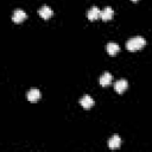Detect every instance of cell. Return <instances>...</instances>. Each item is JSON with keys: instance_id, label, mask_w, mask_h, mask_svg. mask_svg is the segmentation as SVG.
Listing matches in <instances>:
<instances>
[{"instance_id": "obj_10", "label": "cell", "mask_w": 152, "mask_h": 152, "mask_svg": "<svg viewBox=\"0 0 152 152\" xmlns=\"http://www.w3.org/2000/svg\"><path fill=\"white\" fill-rule=\"evenodd\" d=\"M112 82V75L108 72V71H106V72H103L101 76H100V84L101 86H108L109 83Z\"/></svg>"}, {"instance_id": "obj_12", "label": "cell", "mask_w": 152, "mask_h": 152, "mask_svg": "<svg viewBox=\"0 0 152 152\" xmlns=\"http://www.w3.org/2000/svg\"><path fill=\"white\" fill-rule=\"evenodd\" d=\"M133 1H137V0H133Z\"/></svg>"}, {"instance_id": "obj_5", "label": "cell", "mask_w": 152, "mask_h": 152, "mask_svg": "<svg viewBox=\"0 0 152 152\" xmlns=\"http://www.w3.org/2000/svg\"><path fill=\"white\" fill-rule=\"evenodd\" d=\"M80 103H81V106H82L83 108L89 109V108L94 104V100L91 99V96H89V95H84V96L80 100Z\"/></svg>"}, {"instance_id": "obj_7", "label": "cell", "mask_w": 152, "mask_h": 152, "mask_svg": "<svg viewBox=\"0 0 152 152\" xmlns=\"http://www.w3.org/2000/svg\"><path fill=\"white\" fill-rule=\"evenodd\" d=\"M100 17H101V11H100L96 6L91 7V8L88 11V19H89V20H96V19L100 18Z\"/></svg>"}, {"instance_id": "obj_11", "label": "cell", "mask_w": 152, "mask_h": 152, "mask_svg": "<svg viewBox=\"0 0 152 152\" xmlns=\"http://www.w3.org/2000/svg\"><path fill=\"white\" fill-rule=\"evenodd\" d=\"M119 49H120V48H119V45H118L116 43H113V42H112V43H108V44H107V52H108L109 55H112V56L115 55V53H118Z\"/></svg>"}, {"instance_id": "obj_1", "label": "cell", "mask_w": 152, "mask_h": 152, "mask_svg": "<svg viewBox=\"0 0 152 152\" xmlns=\"http://www.w3.org/2000/svg\"><path fill=\"white\" fill-rule=\"evenodd\" d=\"M145 44H146L145 38H142L140 36H135V37H133L126 42V48L129 51H137V50L144 48Z\"/></svg>"}, {"instance_id": "obj_8", "label": "cell", "mask_w": 152, "mask_h": 152, "mask_svg": "<svg viewBox=\"0 0 152 152\" xmlns=\"http://www.w3.org/2000/svg\"><path fill=\"white\" fill-rule=\"evenodd\" d=\"M38 13H39V15H40L43 19H49V18L53 14L52 10H51L49 6H43V7L38 11Z\"/></svg>"}, {"instance_id": "obj_3", "label": "cell", "mask_w": 152, "mask_h": 152, "mask_svg": "<svg viewBox=\"0 0 152 152\" xmlns=\"http://www.w3.org/2000/svg\"><path fill=\"white\" fill-rule=\"evenodd\" d=\"M26 96H27V100H28V101L36 102V101H38V100L40 99V91H39L38 89H36V88H32V89H30V90L27 91Z\"/></svg>"}, {"instance_id": "obj_4", "label": "cell", "mask_w": 152, "mask_h": 152, "mask_svg": "<svg viewBox=\"0 0 152 152\" xmlns=\"http://www.w3.org/2000/svg\"><path fill=\"white\" fill-rule=\"evenodd\" d=\"M24 19H26V13L23 10H15L12 15V20L14 23H21Z\"/></svg>"}, {"instance_id": "obj_6", "label": "cell", "mask_w": 152, "mask_h": 152, "mask_svg": "<svg viewBox=\"0 0 152 152\" xmlns=\"http://www.w3.org/2000/svg\"><path fill=\"white\" fill-rule=\"evenodd\" d=\"M120 145H121V139H120L118 135L112 137V138L109 139V141H108V147H109L110 150H116V148L120 147Z\"/></svg>"}, {"instance_id": "obj_2", "label": "cell", "mask_w": 152, "mask_h": 152, "mask_svg": "<svg viewBox=\"0 0 152 152\" xmlns=\"http://www.w3.org/2000/svg\"><path fill=\"white\" fill-rule=\"evenodd\" d=\"M127 87H128V82H127L126 80H124V78H120V80H118V81L114 83V89H115L119 94L124 93V91L127 89Z\"/></svg>"}, {"instance_id": "obj_9", "label": "cell", "mask_w": 152, "mask_h": 152, "mask_svg": "<svg viewBox=\"0 0 152 152\" xmlns=\"http://www.w3.org/2000/svg\"><path fill=\"white\" fill-rule=\"evenodd\" d=\"M113 14H114V11L108 6V7H104L102 11H101V19L102 20H109V19H112V17H113Z\"/></svg>"}]
</instances>
